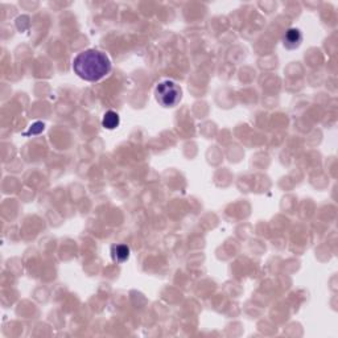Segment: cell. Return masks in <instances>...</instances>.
Wrapping results in <instances>:
<instances>
[{
	"instance_id": "1",
	"label": "cell",
	"mask_w": 338,
	"mask_h": 338,
	"mask_svg": "<svg viewBox=\"0 0 338 338\" xmlns=\"http://www.w3.org/2000/svg\"><path fill=\"white\" fill-rule=\"evenodd\" d=\"M73 70L79 78L89 82L102 79L110 73L111 62L104 53L90 49L79 53L73 61Z\"/></svg>"
},
{
	"instance_id": "2",
	"label": "cell",
	"mask_w": 338,
	"mask_h": 338,
	"mask_svg": "<svg viewBox=\"0 0 338 338\" xmlns=\"http://www.w3.org/2000/svg\"><path fill=\"white\" fill-rule=\"evenodd\" d=\"M156 99L163 107H175L181 101L182 91L179 84L173 81L160 82L155 90Z\"/></svg>"
},
{
	"instance_id": "3",
	"label": "cell",
	"mask_w": 338,
	"mask_h": 338,
	"mask_svg": "<svg viewBox=\"0 0 338 338\" xmlns=\"http://www.w3.org/2000/svg\"><path fill=\"white\" fill-rule=\"evenodd\" d=\"M302 41V35L299 30H296V28H291L286 32L283 37V42L284 46L287 49H296L299 48L300 44Z\"/></svg>"
},
{
	"instance_id": "4",
	"label": "cell",
	"mask_w": 338,
	"mask_h": 338,
	"mask_svg": "<svg viewBox=\"0 0 338 338\" xmlns=\"http://www.w3.org/2000/svg\"><path fill=\"white\" fill-rule=\"evenodd\" d=\"M128 255H130V248L124 246V244H118V246L112 247V258L118 263L126 262L128 259Z\"/></svg>"
},
{
	"instance_id": "5",
	"label": "cell",
	"mask_w": 338,
	"mask_h": 338,
	"mask_svg": "<svg viewBox=\"0 0 338 338\" xmlns=\"http://www.w3.org/2000/svg\"><path fill=\"white\" fill-rule=\"evenodd\" d=\"M104 128L107 130H114L119 126V115L115 112V111H107L103 117V121H102Z\"/></svg>"
}]
</instances>
